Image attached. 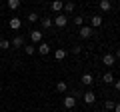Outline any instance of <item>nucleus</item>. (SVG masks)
I'll return each mask as SVG.
<instances>
[{"instance_id":"1","label":"nucleus","mask_w":120,"mask_h":112,"mask_svg":"<svg viewBox=\"0 0 120 112\" xmlns=\"http://www.w3.org/2000/svg\"><path fill=\"white\" fill-rule=\"evenodd\" d=\"M78 34H80V38H90V36L94 34V28L92 26H80V30H78Z\"/></svg>"},{"instance_id":"2","label":"nucleus","mask_w":120,"mask_h":112,"mask_svg":"<svg viewBox=\"0 0 120 112\" xmlns=\"http://www.w3.org/2000/svg\"><path fill=\"white\" fill-rule=\"evenodd\" d=\"M62 8H64V2H62V0H52L50 10H52L54 14H60V12H62Z\"/></svg>"},{"instance_id":"3","label":"nucleus","mask_w":120,"mask_h":112,"mask_svg":"<svg viewBox=\"0 0 120 112\" xmlns=\"http://www.w3.org/2000/svg\"><path fill=\"white\" fill-rule=\"evenodd\" d=\"M66 22H68L66 14H56V18H54V24L58 26V28H64V26H66Z\"/></svg>"},{"instance_id":"4","label":"nucleus","mask_w":120,"mask_h":112,"mask_svg":"<svg viewBox=\"0 0 120 112\" xmlns=\"http://www.w3.org/2000/svg\"><path fill=\"white\" fill-rule=\"evenodd\" d=\"M102 64L104 66H114L116 64V56L114 54H104L102 56Z\"/></svg>"},{"instance_id":"5","label":"nucleus","mask_w":120,"mask_h":112,"mask_svg":"<svg viewBox=\"0 0 120 112\" xmlns=\"http://www.w3.org/2000/svg\"><path fill=\"white\" fill-rule=\"evenodd\" d=\"M8 26L12 28V30H20V26H22V20L18 16H12L10 18V22H8Z\"/></svg>"},{"instance_id":"6","label":"nucleus","mask_w":120,"mask_h":112,"mask_svg":"<svg viewBox=\"0 0 120 112\" xmlns=\"http://www.w3.org/2000/svg\"><path fill=\"white\" fill-rule=\"evenodd\" d=\"M30 40H32V42H42V32H40V30H30Z\"/></svg>"},{"instance_id":"7","label":"nucleus","mask_w":120,"mask_h":112,"mask_svg":"<svg viewBox=\"0 0 120 112\" xmlns=\"http://www.w3.org/2000/svg\"><path fill=\"white\" fill-rule=\"evenodd\" d=\"M10 44H12L14 48H20V46H24V36H22V34L14 36V38H12V42H10Z\"/></svg>"},{"instance_id":"8","label":"nucleus","mask_w":120,"mask_h":112,"mask_svg":"<svg viewBox=\"0 0 120 112\" xmlns=\"http://www.w3.org/2000/svg\"><path fill=\"white\" fill-rule=\"evenodd\" d=\"M38 52H40L42 56L50 54V44H48V42H40V44H38Z\"/></svg>"},{"instance_id":"9","label":"nucleus","mask_w":120,"mask_h":112,"mask_svg":"<svg viewBox=\"0 0 120 112\" xmlns=\"http://www.w3.org/2000/svg\"><path fill=\"white\" fill-rule=\"evenodd\" d=\"M76 106V98H74V96H64V108H74Z\"/></svg>"},{"instance_id":"10","label":"nucleus","mask_w":120,"mask_h":112,"mask_svg":"<svg viewBox=\"0 0 120 112\" xmlns=\"http://www.w3.org/2000/svg\"><path fill=\"white\" fill-rule=\"evenodd\" d=\"M94 100H96V94H94L92 90H86V92H84V102H86V104H92Z\"/></svg>"},{"instance_id":"11","label":"nucleus","mask_w":120,"mask_h":112,"mask_svg":"<svg viewBox=\"0 0 120 112\" xmlns=\"http://www.w3.org/2000/svg\"><path fill=\"white\" fill-rule=\"evenodd\" d=\"M90 24H92V28H98V26H102V16H92L90 18Z\"/></svg>"},{"instance_id":"12","label":"nucleus","mask_w":120,"mask_h":112,"mask_svg":"<svg viewBox=\"0 0 120 112\" xmlns=\"http://www.w3.org/2000/svg\"><path fill=\"white\" fill-rule=\"evenodd\" d=\"M92 82H94V78H92V74H82V84H84V86H90V84H92Z\"/></svg>"},{"instance_id":"13","label":"nucleus","mask_w":120,"mask_h":112,"mask_svg":"<svg viewBox=\"0 0 120 112\" xmlns=\"http://www.w3.org/2000/svg\"><path fill=\"white\" fill-rule=\"evenodd\" d=\"M74 8H76V4L68 0V2H64V8H62V10H64L66 14H70V12H74Z\"/></svg>"},{"instance_id":"14","label":"nucleus","mask_w":120,"mask_h":112,"mask_svg":"<svg viewBox=\"0 0 120 112\" xmlns=\"http://www.w3.org/2000/svg\"><path fill=\"white\" fill-rule=\"evenodd\" d=\"M54 58H56V60H64V58H66V50H64V48H58V50L54 52Z\"/></svg>"},{"instance_id":"15","label":"nucleus","mask_w":120,"mask_h":112,"mask_svg":"<svg viewBox=\"0 0 120 112\" xmlns=\"http://www.w3.org/2000/svg\"><path fill=\"white\" fill-rule=\"evenodd\" d=\"M110 8H112L110 0H100V10H102V12H108Z\"/></svg>"},{"instance_id":"16","label":"nucleus","mask_w":120,"mask_h":112,"mask_svg":"<svg viewBox=\"0 0 120 112\" xmlns=\"http://www.w3.org/2000/svg\"><path fill=\"white\" fill-rule=\"evenodd\" d=\"M102 82H106V84H112V82H114V74L112 72H106L102 76Z\"/></svg>"},{"instance_id":"17","label":"nucleus","mask_w":120,"mask_h":112,"mask_svg":"<svg viewBox=\"0 0 120 112\" xmlns=\"http://www.w3.org/2000/svg\"><path fill=\"white\" fill-rule=\"evenodd\" d=\"M42 28H52V18L50 16H44L42 18Z\"/></svg>"},{"instance_id":"18","label":"nucleus","mask_w":120,"mask_h":112,"mask_svg":"<svg viewBox=\"0 0 120 112\" xmlns=\"http://www.w3.org/2000/svg\"><path fill=\"white\" fill-rule=\"evenodd\" d=\"M24 52H26V54H34L36 46H34V44H24Z\"/></svg>"},{"instance_id":"19","label":"nucleus","mask_w":120,"mask_h":112,"mask_svg":"<svg viewBox=\"0 0 120 112\" xmlns=\"http://www.w3.org/2000/svg\"><path fill=\"white\" fill-rule=\"evenodd\" d=\"M8 8H12V10L20 8V0H8Z\"/></svg>"},{"instance_id":"20","label":"nucleus","mask_w":120,"mask_h":112,"mask_svg":"<svg viewBox=\"0 0 120 112\" xmlns=\"http://www.w3.org/2000/svg\"><path fill=\"white\" fill-rule=\"evenodd\" d=\"M66 88H68V86H66L64 80H60L58 84H56V90H58V92H66Z\"/></svg>"},{"instance_id":"21","label":"nucleus","mask_w":120,"mask_h":112,"mask_svg":"<svg viewBox=\"0 0 120 112\" xmlns=\"http://www.w3.org/2000/svg\"><path fill=\"white\" fill-rule=\"evenodd\" d=\"M38 18H40V16H38V14H36V12H30L28 16H26V20H28V22H36V20H38Z\"/></svg>"},{"instance_id":"22","label":"nucleus","mask_w":120,"mask_h":112,"mask_svg":"<svg viewBox=\"0 0 120 112\" xmlns=\"http://www.w3.org/2000/svg\"><path fill=\"white\" fill-rule=\"evenodd\" d=\"M114 106L116 104L112 102V100H106V102H104V108H106V110H114Z\"/></svg>"},{"instance_id":"23","label":"nucleus","mask_w":120,"mask_h":112,"mask_svg":"<svg viewBox=\"0 0 120 112\" xmlns=\"http://www.w3.org/2000/svg\"><path fill=\"white\" fill-rule=\"evenodd\" d=\"M74 24H76V26H82V24H84V18H82V16H74Z\"/></svg>"},{"instance_id":"24","label":"nucleus","mask_w":120,"mask_h":112,"mask_svg":"<svg viewBox=\"0 0 120 112\" xmlns=\"http://www.w3.org/2000/svg\"><path fill=\"white\" fill-rule=\"evenodd\" d=\"M0 48H4V50H6V48H10V42L2 38V40H0Z\"/></svg>"},{"instance_id":"25","label":"nucleus","mask_w":120,"mask_h":112,"mask_svg":"<svg viewBox=\"0 0 120 112\" xmlns=\"http://www.w3.org/2000/svg\"><path fill=\"white\" fill-rule=\"evenodd\" d=\"M72 52H74V54H80V52H82V46H78V44H76V46H72Z\"/></svg>"},{"instance_id":"26","label":"nucleus","mask_w":120,"mask_h":112,"mask_svg":"<svg viewBox=\"0 0 120 112\" xmlns=\"http://www.w3.org/2000/svg\"><path fill=\"white\" fill-rule=\"evenodd\" d=\"M114 86H116V90L120 92V80H114Z\"/></svg>"},{"instance_id":"27","label":"nucleus","mask_w":120,"mask_h":112,"mask_svg":"<svg viewBox=\"0 0 120 112\" xmlns=\"http://www.w3.org/2000/svg\"><path fill=\"white\" fill-rule=\"evenodd\" d=\"M114 112H120V102H118V104L114 106Z\"/></svg>"},{"instance_id":"28","label":"nucleus","mask_w":120,"mask_h":112,"mask_svg":"<svg viewBox=\"0 0 120 112\" xmlns=\"http://www.w3.org/2000/svg\"><path fill=\"white\" fill-rule=\"evenodd\" d=\"M116 58H118V60H120V50H116Z\"/></svg>"}]
</instances>
